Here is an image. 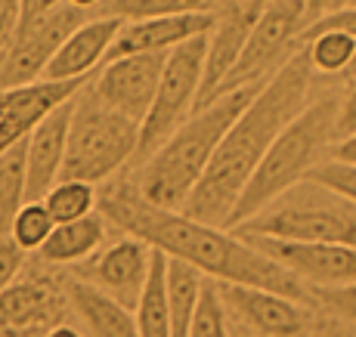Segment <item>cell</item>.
Segmentation results:
<instances>
[{
	"instance_id": "6da1fadb",
	"label": "cell",
	"mask_w": 356,
	"mask_h": 337,
	"mask_svg": "<svg viewBox=\"0 0 356 337\" xmlns=\"http://www.w3.org/2000/svg\"><path fill=\"white\" fill-rule=\"evenodd\" d=\"M99 214L121 232L136 236L140 242H146L155 251H164L168 257L186 260L202 276L214 281L270 288L291 300L307 297V288L300 285L298 276H291L285 266L257 251L236 229L229 232L227 226L202 223L183 211L159 208L140 195L134 180L108 183L99 192Z\"/></svg>"
},
{
	"instance_id": "7a4b0ae2",
	"label": "cell",
	"mask_w": 356,
	"mask_h": 337,
	"mask_svg": "<svg viewBox=\"0 0 356 337\" xmlns=\"http://www.w3.org/2000/svg\"><path fill=\"white\" fill-rule=\"evenodd\" d=\"M313 78L316 74L310 68V59H307L304 47H298L285 59V65L254 93L245 112L232 121L204 176L193 189L189 202L183 204V214L229 229L232 211H236L254 170L260 167L264 155L270 152L276 136L310 106Z\"/></svg>"
},
{
	"instance_id": "3957f363",
	"label": "cell",
	"mask_w": 356,
	"mask_h": 337,
	"mask_svg": "<svg viewBox=\"0 0 356 337\" xmlns=\"http://www.w3.org/2000/svg\"><path fill=\"white\" fill-rule=\"evenodd\" d=\"M264 84L238 87L223 96H217L214 102H208L204 108L193 112L168 140L155 149L146 161L136 167L134 186L140 189V195L146 202L159 204L168 211H183V204L189 202L193 189L204 176L211 158H214L217 146L223 142L232 121L245 112L254 93Z\"/></svg>"
},
{
	"instance_id": "277c9868",
	"label": "cell",
	"mask_w": 356,
	"mask_h": 337,
	"mask_svg": "<svg viewBox=\"0 0 356 337\" xmlns=\"http://www.w3.org/2000/svg\"><path fill=\"white\" fill-rule=\"evenodd\" d=\"M338 102H341L338 96H323V99L310 102V106L276 136V142H273L270 152L264 155L254 176L245 186L242 198H238L236 211H232V217H229V229H236L238 223L254 217L273 198H279L285 189H291L294 183L307 180L319 164L328 161L332 146H334Z\"/></svg>"
},
{
	"instance_id": "5b68a950",
	"label": "cell",
	"mask_w": 356,
	"mask_h": 337,
	"mask_svg": "<svg viewBox=\"0 0 356 337\" xmlns=\"http://www.w3.org/2000/svg\"><path fill=\"white\" fill-rule=\"evenodd\" d=\"M236 232L289 242L356 245V202L307 176L273 198L254 217L238 223Z\"/></svg>"
},
{
	"instance_id": "8992f818",
	"label": "cell",
	"mask_w": 356,
	"mask_h": 337,
	"mask_svg": "<svg viewBox=\"0 0 356 337\" xmlns=\"http://www.w3.org/2000/svg\"><path fill=\"white\" fill-rule=\"evenodd\" d=\"M140 146V124L108 102L90 84L81 87L74 96L72 127H68V149L59 180H84L106 183L136 158Z\"/></svg>"
},
{
	"instance_id": "52a82bcc",
	"label": "cell",
	"mask_w": 356,
	"mask_h": 337,
	"mask_svg": "<svg viewBox=\"0 0 356 337\" xmlns=\"http://www.w3.org/2000/svg\"><path fill=\"white\" fill-rule=\"evenodd\" d=\"M204 56H208V34H198V38L168 53L159 93H155L149 115L140 124V146H136V161L140 164L198 108Z\"/></svg>"
},
{
	"instance_id": "ba28073f",
	"label": "cell",
	"mask_w": 356,
	"mask_h": 337,
	"mask_svg": "<svg viewBox=\"0 0 356 337\" xmlns=\"http://www.w3.org/2000/svg\"><path fill=\"white\" fill-rule=\"evenodd\" d=\"M307 28V10L304 0H273L270 6H264L251 28L245 50L238 56L236 68L229 72L227 84L220 87V93L238 90V87L251 84H266L279 68L285 65V59L291 56L289 50H298V40Z\"/></svg>"
},
{
	"instance_id": "9c48e42d",
	"label": "cell",
	"mask_w": 356,
	"mask_h": 337,
	"mask_svg": "<svg viewBox=\"0 0 356 337\" xmlns=\"http://www.w3.org/2000/svg\"><path fill=\"white\" fill-rule=\"evenodd\" d=\"M87 19H90V13L78 10L72 3H59L50 13L22 19V28H19L16 40H13L10 53L0 62V90L44 78L47 65L53 62L59 47L65 44V38L78 25H84Z\"/></svg>"
},
{
	"instance_id": "30bf717a",
	"label": "cell",
	"mask_w": 356,
	"mask_h": 337,
	"mask_svg": "<svg viewBox=\"0 0 356 337\" xmlns=\"http://www.w3.org/2000/svg\"><path fill=\"white\" fill-rule=\"evenodd\" d=\"M242 236V232H238ZM270 260L310 281V288H334L356 281V245L338 242H289V238H266V236H242Z\"/></svg>"
},
{
	"instance_id": "8fae6325",
	"label": "cell",
	"mask_w": 356,
	"mask_h": 337,
	"mask_svg": "<svg viewBox=\"0 0 356 337\" xmlns=\"http://www.w3.org/2000/svg\"><path fill=\"white\" fill-rule=\"evenodd\" d=\"M164 62H168V53H130V56L108 59L99 65L97 81L90 87L99 93L102 102L143 124L159 93Z\"/></svg>"
},
{
	"instance_id": "7c38bea8",
	"label": "cell",
	"mask_w": 356,
	"mask_h": 337,
	"mask_svg": "<svg viewBox=\"0 0 356 337\" xmlns=\"http://www.w3.org/2000/svg\"><path fill=\"white\" fill-rule=\"evenodd\" d=\"M149 270H152V247L124 232L121 238L102 245L93 257H87L74 270V276H81L84 281L97 285L99 291H106L108 297H115L118 304L134 309L140 304L143 288H146Z\"/></svg>"
},
{
	"instance_id": "4fadbf2b",
	"label": "cell",
	"mask_w": 356,
	"mask_h": 337,
	"mask_svg": "<svg viewBox=\"0 0 356 337\" xmlns=\"http://www.w3.org/2000/svg\"><path fill=\"white\" fill-rule=\"evenodd\" d=\"M68 297L50 279L19 276L0 294V337H44L65 322Z\"/></svg>"
},
{
	"instance_id": "5bb4252c",
	"label": "cell",
	"mask_w": 356,
	"mask_h": 337,
	"mask_svg": "<svg viewBox=\"0 0 356 337\" xmlns=\"http://www.w3.org/2000/svg\"><path fill=\"white\" fill-rule=\"evenodd\" d=\"M87 78L78 81H31V84L3 87L0 90V155L13 149L16 142L29 140L31 130L38 127L53 108H59L72 96L81 93Z\"/></svg>"
},
{
	"instance_id": "9a60e30c",
	"label": "cell",
	"mask_w": 356,
	"mask_h": 337,
	"mask_svg": "<svg viewBox=\"0 0 356 337\" xmlns=\"http://www.w3.org/2000/svg\"><path fill=\"white\" fill-rule=\"evenodd\" d=\"M220 294L229 315H236L254 337H300L307 328L300 300H291L279 291L220 281Z\"/></svg>"
},
{
	"instance_id": "2e32d148",
	"label": "cell",
	"mask_w": 356,
	"mask_h": 337,
	"mask_svg": "<svg viewBox=\"0 0 356 337\" xmlns=\"http://www.w3.org/2000/svg\"><path fill=\"white\" fill-rule=\"evenodd\" d=\"M260 10H264V3H257V0L236 3L208 31V56H204V78H202V93H198V108L214 102L220 87L227 84L229 72L236 68V62L245 50V40H248L251 28H254Z\"/></svg>"
},
{
	"instance_id": "e0dca14e",
	"label": "cell",
	"mask_w": 356,
	"mask_h": 337,
	"mask_svg": "<svg viewBox=\"0 0 356 337\" xmlns=\"http://www.w3.org/2000/svg\"><path fill=\"white\" fill-rule=\"evenodd\" d=\"M214 13H177V16H155V19H134L124 22L115 38L108 59L130 56V53H170L186 40L208 34L214 28Z\"/></svg>"
},
{
	"instance_id": "ac0fdd59",
	"label": "cell",
	"mask_w": 356,
	"mask_h": 337,
	"mask_svg": "<svg viewBox=\"0 0 356 337\" xmlns=\"http://www.w3.org/2000/svg\"><path fill=\"white\" fill-rule=\"evenodd\" d=\"M74 96L53 108L31 136L25 140V161H29V202H44V195L59 183L68 149V127H72Z\"/></svg>"
},
{
	"instance_id": "d6986e66",
	"label": "cell",
	"mask_w": 356,
	"mask_h": 337,
	"mask_svg": "<svg viewBox=\"0 0 356 337\" xmlns=\"http://www.w3.org/2000/svg\"><path fill=\"white\" fill-rule=\"evenodd\" d=\"M121 25H124V19H118V16L87 19L84 25H78L65 38V44L59 47L53 62L47 65L44 78L47 81H78V78H87L90 72H97L102 62H106L108 50H112Z\"/></svg>"
},
{
	"instance_id": "ffe728a7",
	"label": "cell",
	"mask_w": 356,
	"mask_h": 337,
	"mask_svg": "<svg viewBox=\"0 0 356 337\" xmlns=\"http://www.w3.org/2000/svg\"><path fill=\"white\" fill-rule=\"evenodd\" d=\"M63 288L68 297V309L78 315L87 337H140L136 334L134 309L108 297L97 285L84 281L81 276H68Z\"/></svg>"
},
{
	"instance_id": "44dd1931",
	"label": "cell",
	"mask_w": 356,
	"mask_h": 337,
	"mask_svg": "<svg viewBox=\"0 0 356 337\" xmlns=\"http://www.w3.org/2000/svg\"><path fill=\"white\" fill-rule=\"evenodd\" d=\"M106 229H108V220L97 214V211L90 217L72 220V223H56V229L50 232V238H47L38 254L50 266L84 263L87 257H93L106 245Z\"/></svg>"
},
{
	"instance_id": "7402d4cb",
	"label": "cell",
	"mask_w": 356,
	"mask_h": 337,
	"mask_svg": "<svg viewBox=\"0 0 356 337\" xmlns=\"http://www.w3.org/2000/svg\"><path fill=\"white\" fill-rule=\"evenodd\" d=\"M300 44H304V53L316 78H350V68L356 62V38L350 31L310 22L300 34Z\"/></svg>"
},
{
	"instance_id": "603a6c76",
	"label": "cell",
	"mask_w": 356,
	"mask_h": 337,
	"mask_svg": "<svg viewBox=\"0 0 356 337\" xmlns=\"http://www.w3.org/2000/svg\"><path fill=\"white\" fill-rule=\"evenodd\" d=\"M136 334L140 337H170V309H168V254L152 247V270L140 304L134 306Z\"/></svg>"
},
{
	"instance_id": "cb8c5ba5",
	"label": "cell",
	"mask_w": 356,
	"mask_h": 337,
	"mask_svg": "<svg viewBox=\"0 0 356 337\" xmlns=\"http://www.w3.org/2000/svg\"><path fill=\"white\" fill-rule=\"evenodd\" d=\"M204 279L186 260L168 257V309H170V337H189L193 315L202 297Z\"/></svg>"
},
{
	"instance_id": "d4e9b609",
	"label": "cell",
	"mask_w": 356,
	"mask_h": 337,
	"mask_svg": "<svg viewBox=\"0 0 356 337\" xmlns=\"http://www.w3.org/2000/svg\"><path fill=\"white\" fill-rule=\"evenodd\" d=\"M29 202V161L25 140L0 155V236H10L19 208Z\"/></svg>"
},
{
	"instance_id": "484cf974",
	"label": "cell",
	"mask_w": 356,
	"mask_h": 337,
	"mask_svg": "<svg viewBox=\"0 0 356 337\" xmlns=\"http://www.w3.org/2000/svg\"><path fill=\"white\" fill-rule=\"evenodd\" d=\"M47 211L53 214L56 223H72V220L90 217L99 208V195L93 183L84 180H59L50 192L44 195Z\"/></svg>"
},
{
	"instance_id": "4316f807",
	"label": "cell",
	"mask_w": 356,
	"mask_h": 337,
	"mask_svg": "<svg viewBox=\"0 0 356 337\" xmlns=\"http://www.w3.org/2000/svg\"><path fill=\"white\" fill-rule=\"evenodd\" d=\"M53 229H56V220H53V214L47 211V204L44 202H25L22 208H19L16 220H13V226H10V238L22 247L25 254H38L47 238H50Z\"/></svg>"
},
{
	"instance_id": "83f0119b",
	"label": "cell",
	"mask_w": 356,
	"mask_h": 337,
	"mask_svg": "<svg viewBox=\"0 0 356 337\" xmlns=\"http://www.w3.org/2000/svg\"><path fill=\"white\" fill-rule=\"evenodd\" d=\"M189 337H229V309L223 304L220 281L204 279Z\"/></svg>"
},
{
	"instance_id": "f1b7e54d",
	"label": "cell",
	"mask_w": 356,
	"mask_h": 337,
	"mask_svg": "<svg viewBox=\"0 0 356 337\" xmlns=\"http://www.w3.org/2000/svg\"><path fill=\"white\" fill-rule=\"evenodd\" d=\"M177 13H211L208 0H112L106 16H118L124 22L155 16H177Z\"/></svg>"
},
{
	"instance_id": "f546056e",
	"label": "cell",
	"mask_w": 356,
	"mask_h": 337,
	"mask_svg": "<svg viewBox=\"0 0 356 337\" xmlns=\"http://www.w3.org/2000/svg\"><path fill=\"white\" fill-rule=\"evenodd\" d=\"M310 176L319 180L323 186H328V189L341 192V195L350 198V202H356V164H344V161L328 158V161L319 164Z\"/></svg>"
},
{
	"instance_id": "4dcf8cb0",
	"label": "cell",
	"mask_w": 356,
	"mask_h": 337,
	"mask_svg": "<svg viewBox=\"0 0 356 337\" xmlns=\"http://www.w3.org/2000/svg\"><path fill=\"white\" fill-rule=\"evenodd\" d=\"M313 297L332 315L356 322V281H350V285H334V288H313Z\"/></svg>"
},
{
	"instance_id": "1f68e13d",
	"label": "cell",
	"mask_w": 356,
	"mask_h": 337,
	"mask_svg": "<svg viewBox=\"0 0 356 337\" xmlns=\"http://www.w3.org/2000/svg\"><path fill=\"white\" fill-rule=\"evenodd\" d=\"M22 16H25V0H0V62L6 59L13 40L22 28Z\"/></svg>"
},
{
	"instance_id": "d6a6232c",
	"label": "cell",
	"mask_w": 356,
	"mask_h": 337,
	"mask_svg": "<svg viewBox=\"0 0 356 337\" xmlns=\"http://www.w3.org/2000/svg\"><path fill=\"white\" fill-rule=\"evenodd\" d=\"M25 270V251L10 236H0V294L13 285Z\"/></svg>"
},
{
	"instance_id": "836d02e7",
	"label": "cell",
	"mask_w": 356,
	"mask_h": 337,
	"mask_svg": "<svg viewBox=\"0 0 356 337\" xmlns=\"http://www.w3.org/2000/svg\"><path fill=\"white\" fill-rule=\"evenodd\" d=\"M356 130V78L350 81V90L341 96L338 102V121H334V140L353 133Z\"/></svg>"
},
{
	"instance_id": "e575fe53",
	"label": "cell",
	"mask_w": 356,
	"mask_h": 337,
	"mask_svg": "<svg viewBox=\"0 0 356 337\" xmlns=\"http://www.w3.org/2000/svg\"><path fill=\"white\" fill-rule=\"evenodd\" d=\"M341 6H350V0H304L307 25L316 22V19H323V16H328V13L341 10Z\"/></svg>"
},
{
	"instance_id": "d590c367",
	"label": "cell",
	"mask_w": 356,
	"mask_h": 337,
	"mask_svg": "<svg viewBox=\"0 0 356 337\" xmlns=\"http://www.w3.org/2000/svg\"><path fill=\"white\" fill-rule=\"evenodd\" d=\"M328 158L344 161V164H356V130H353V133H347V136H341V140H334L332 155H328Z\"/></svg>"
},
{
	"instance_id": "8d00e7d4",
	"label": "cell",
	"mask_w": 356,
	"mask_h": 337,
	"mask_svg": "<svg viewBox=\"0 0 356 337\" xmlns=\"http://www.w3.org/2000/svg\"><path fill=\"white\" fill-rule=\"evenodd\" d=\"M59 3H65V0H25V16L22 19L40 16V13H50V10H56Z\"/></svg>"
},
{
	"instance_id": "74e56055",
	"label": "cell",
	"mask_w": 356,
	"mask_h": 337,
	"mask_svg": "<svg viewBox=\"0 0 356 337\" xmlns=\"http://www.w3.org/2000/svg\"><path fill=\"white\" fill-rule=\"evenodd\" d=\"M44 337H87L81 328H74V325H68V322H59V325H53L50 331H47Z\"/></svg>"
},
{
	"instance_id": "f35d334b",
	"label": "cell",
	"mask_w": 356,
	"mask_h": 337,
	"mask_svg": "<svg viewBox=\"0 0 356 337\" xmlns=\"http://www.w3.org/2000/svg\"><path fill=\"white\" fill-rule=\"evenodd\" d=\"M65 3H72V6H78V10H97V6L102 3V0H65Z\"/></svg>"
},
{
	"instance_id": "ab89813d",
	"label": "cell",
	"mask_w": 356,
	"mask_h": 337,
	"mask_svg": "<svg viewBox=\"0 0 356 337\" xmlns=\"http://www.w3.org/2000/svg\"><path fill=\"white\" fill-rule=\"evenodd\" d=\"M350 3H353V6H356V0H350Z\"/></svg>"
},
{
	"instance_id": "60d3db41",
	"label": "cell",
	"mask_w": 356,
	"mask_h": 337,
	"mask_svg": "<svg viewBox=\"0 0 356 337\" xmlns=\"http://www.w3.org/2000/svg\"><path fill=\"white\" fill-rule=\"evenodd\" d=\"M332 337H334V334H332Z\"/></svg>"
}]
</instances>
